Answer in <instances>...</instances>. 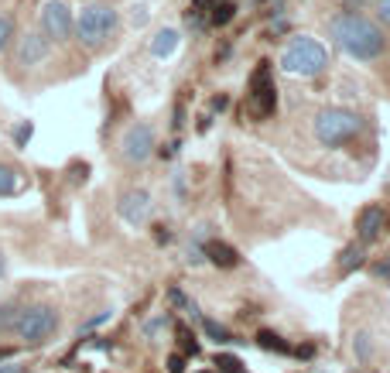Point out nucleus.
Wrapping results in <instances>:
<instances>
[{
  "mask_svg": "<svg viewBox=\"0 0 390 373\" xmlns=\"http://www.w3.org/2000/svg\"><path fill=\"white\" fill-rule=\"evenodd\" d=\"M332 38H336V45L342 52H349L353 58H360V62H373V58H380L384 52V31L373 25L370 18H360V14H336L332 18Z\"/></svg>",
  "mask_w": 390,
  "mask_h": 373,
  "instance_id": "obj_1",
  "label": "nucleus"
},
{
  "mask_svg": "<svg viewBox=\"0 0 390 373\" xmlns=\"http://www.w3.org/2000/svg\"><path fill=\"white\" fill-rule=\"evenodd\" d=\"M329 65V52L315 38H294L281 52V69L291 76H318Z\"/></svg>",
  "mask_w": 390,
  "mask_h": 373,
  "instance_id": "obj_2",
  "label": "nucleus"
},
{
  "mask_svg": "<svg viewBox=\"0 0 390 373\" xmlns=\"http://www.w3.org/2000/svg\"><path fill=\"white\" fill-rule=\"evenodd\" d=\"M76 31L82 38V45H103L106 38L117 31V11L110 4H89L79 11V21H76Z\"/></svg>",
  "mask_w": 390,
  "mask_h": 373,
  "instance_id": "obj_3",
  "label": "nucleus"
},
{
  "mask_svg": "<svg viewBox=\"0 0 390 373\" xmlns=\"http://www.w3.org/2000/svg\"><path fill=\"white\" fill-rule=\"evenodd\" d=\"M363 127V120L356 117V113H349V110H322L318 117H315V137L322 140V144H329V148H336V144H346L349 137H356Z\"/></svg>",
  "mask_w": 390,
  "mask_h": 373,
  "instance_id": "obj_4",
  "label": "nucleus"
},
{
  "mask_svg": "<svg viewBox=\"0 0 390 373\" xmlns=\"http://www.w3.org/2000/svg\"><path fill=\"white\" fill-rule=\"evenodd\" d=\"M11 325H14V332H18L25 343L38 346V343L52 339V332L58 329V315H55L48 305H34V308H25Z\"/></svg>",
  "mask_w": 390,
  "mask_h": 373,
  "instance_id": "obj_5",
  "label": "nucleus"
},
{
  "mask_svg": "<svg viewBox=\"0 0 390 373\" xmlns=\"http://www.w3.org/2000/svg\"><path fill=\"white\" fill-rule=\"evenodd\" d=\"M151 148H155V131L148 124H134L124 133V140H120V155L130 164H144V161L151 158Z\"/></svg>",
  "mask_w": 390,
  "mask_h": 373,
  "instance_id": "obj_6",
  "label": "nucleus"
},
{
  "mask_svg": "<svg viewBox=\"0 0 390 373\" xmlns=\"http://www.w3.org/2000/svg\"><path fill=\"white\" fill-rule=\"evenodd\" d=\"M250 100H254V110L260 117H271L274 107H278V96H274V79H271V62H260V69L250 79Z\"/></svg>",
  "mask_w": 390,
  "mask_h": 373,
  "instance_id": "obj_7",
  "label": "nucleus"
},
{
  "mask_svg": "<svg viewBox=\"0 0 390 373\" xmlns=\"http://www.w3.org/2000/svg\"><path fill=\"white\" fill-rule=\"evenodd\" d=\"M41 27H45V34L55 38V41H69V34H72L69 7H65L62 0H48L45 11H41Z\"/></svg>",
  "mask_w": 390,
  "mask_h": 373,
  "instance_id": "obj_8",
  "label": "nucleus"
},
{
  "mask_svg": "<svg viewBox=\"0 0 390 373\" xmlns=\"http://www.w3.org/2000/svg\"><path fill=\"white\" fill-rule=\"evenodd\" d=\"M120 216L127 219L130 226H144L151 216V195L144 188H130L127 195L120 199Z\"/></svg>",
  "mask_w": 390,
  "mask_h": 373,
  "instance_id": "obj_9",
  "label": "nucleus"
},
{
  "mask_svg": "<svg viewBox=\"0 0 390 373\" xmlns=\"http://www.w3.org/2000/svg\"><path fill=\"white\" fill-rule=\"evenodd\" d=\"M384 223H387V213L380 206H366L360 219H356V233H360V243H370L377 240L384 233Z\"/></svg>",
  "mask_w": 390,
  "mask_h": 373,
  "instance_id": "obj_10",
  "label": "nucleus"
},
{
  "mask_svg": "<svg viewBox=\"0 0 390 373\" xmlns=\"http://www.w3.org/2000/svg\"><path fill=\"white\" fill-rule=\"evenodd\" d=\"M206 257L216 267H236V264H240V254H236L230 243H223V240H209L206 243Z\"/></svg>",
  "mask_w": 390,
  "mask_h": 373,
  "instance_id": "obj_11",
  "label": "nucleus"
},
{
  "mask_svg": "<svg viewBox=\"0 0 390 373\" xmlns=\"http://www.w3.org/2000/svg\"><path fill=\"white\" fill-rule=\"evenodd\" d=\"M175 48H178V31H175V27H161L155 38H151V55H155V58H168Z\"/></svg>",
  "mask_w": 390,
  "mask_h": 373,
  "instance_id": "obj_12",
  "label": "nucleus"
},
{
  "mask_svg": "<svg viewBox=\"0 0 390 373\" xmlns=\"http://www.w3.org/2000/svg\"><path fill=\"white\" fill-rule=\"evenodd\" d=\"M45 55H48V41H45L41 34H27L25 41H21V62H25V65L41 62Z\"/></svg>",
  "mask_w": 390,
  "mask_h": 373,
  "instance_id": "obj_13",
  "label": "nucleus"
},
{
  "mask_svg": "<svg viewBox=\"0 0 390 373\" xmlns=\"http://www.w3.org/2000/svg\"><path fill=\"white\" fill-rule=\"evenodd\" d=\"M366 254H363V243H353V247H346L342 250V257H339V270L342 274H353L356 267H363Z\"/></svg>",
  "mask_w": 390,
  "mask_h": 373,
  "instance_id": "obj_14",
  "label": "nucleus"
},
{
  "mask_svg": "<svg viewBox=\"0 0 390 373\" xmlns=\"http://www.w3.org/2000/svg\"><path fill=\"white\" fill-rule=\"evenodd\" d=\"M209 11H212V14H209V21H212L216 27H223V25H230V21H233L236 4H230V0H219V4H212Z\"/></svg>",
  "mask_w": 390,
  "mask_h": 373,
  "instance_id": "obj_15",
  "label": "nucleus"
},
{
  "mask_svg": "<svg viewBox=\"0 0 390 373\" xmlns=\"http://www.w3.org/2000/svg\"><path fill=\"white\" fill-rule=\"evenodd\" d=\"M14 192H21V178H18V171L0 164V195H14Z\"/></svg>",
  "mask_w": 390,
  "mask_h": 373,
  "instance_id": "obj_16",
  "label": "nucleus"
},
{
  "mask_svg": "<svg viewBox=\"0 0 390 373\" xmlns=\"http://www.w3.org/2000/svg\"><path fill=\"white\" fill-rule=\"evenodd\" d=\"M257 343L264 349H271V353H287V349H291L278 332H267V329H260V332H257Z\"/></svg>",
  "mask_w": 390,
  "mask_h": 373,
  "instance_id": "obj_17",
  "label": "nucleus"
},
{
  "mask_svg": "<svg viewBox=\"0 0 390 373\" xmlns=\"http://www.w3.org/2000/svg\"><path fill=\"white\" fill-rule=\"evenodd\" d=\"M202 329H206V336H212V343H230V339H233V336H230L219 322H212V319L202 322Z\"/></svg>",
  "mask_w": 390,
  "mask_h": 373,
  "instance_id": "obj_18",
  "label": "nucleus"
},
{
  "mask_svg": "<svg viewBox=\"0 0 390 373\" xmlns=\"http://www.w3.org/2000/svg\"><path fill=\"white\" fill-rule=\"evenodd\" d=\"M178 343H182V356H195V353H199V343H195V336H192L185 325H178Z\"/></svg>",
  "mask_w": 390,
  "mask_h": 373,
  "instance_id": "obj_19",
  "label": "nucleus"
},
{
  "mask_svg": "<svg viewBox=\"0 0 390 373\" xmlns=\"http://www.w3.org/2000/svg\"><path fill=\"white\" fill-rule=\"evenodd\" d=\"M216 367H219L223 373H247V370H243V363H240L236 356H226V353H219V356H216Z\"/></svg>",
  "mask_w": 390,
  "mask_h": 373,
  "instance_id": "obj_20",
  "label": "nucleus"
},
{
  "mask_svg": "<svg viewBox=\"0 0 390 373\" xmlns=\"http://www.w3.org/2000/svg\"><path fill=\"white\" fill-rule=\"evenodd\" d=\"M11 34H14V25H11V18H0V52L7 48Z\"/></svg>",
  "mask_w": 390,
  "mask_h": 373,
  "instance_id": "obj_21",
  "label": "nucleus"
},
{
  "mask_svg": "<svg viewBox=\"0 0 390 373\" xmlns=\"http://www.w3.org/2000/svg\"><path fill=\"white\" fill-rule=\"evenodd\" d=\"M356 356H360V360H366V356H370V343H366V332H360V336H356Z\"/></svg>",
  "mask_w": 390,
  "mask_h": 373,
  "instance_id": "obj_22",
  "label": "nucleus"
},
{
  "mask_svg": "<svg viewBox=\"0 0 390 373\" xmlns=\"http://www.w3.org/2000/svg\"><path fill=\"white\" fill-rule=\"evenodd\" d=\"M14 140H18V144L25 148L27 140H31V124H21V127H18V133H14Z\"/></svg>",
  "mask_w": 390,
  "mask_h": 373,
  "instance_id": "obj_23",
  "label": "nucleus"
},
{
  "mask_svg": "<svg viewBox=\"0 0 390 373\" xmlns=\"http://www.w3.org/2000/svg\"><path fill=\"white\" fill-rule=\"evenodd\" d=\"M370 270H373L377 277H390V257L387 261H380V264H370Z\"/></svg>",
  "mask_w": 390,
  "mask_h": 373,
  "instance_id": "obj_24",
  "label": "nucleus"
},
{
  "mask_svg": "<svg viewBox=\"0 0 390 373\" xmlns=\"http://www.w3.org/2000/svg\"><path fill=\"white\" fill-rule=\"evenodd\" d=\"M377 18H380L384 25H390V0H380V4H377Z\"/></svg>",
  "mask_w": 390,
  "mask_h": 373,
  "instance_id": "obj_25",
  "label": "nucleus"
},
{
  "mask_svg": "<svg viewBox=\"0 0 390 373\" xmlns=\"http://www.w3.org/2000/svg\"><path fill=\"white\" fill-rule=\"evenodd\" d=\"M182 370H185V356H178V353H175V356L168 360V373H182Z\"/></svg>",
  "mask_w": 390,
  "mask_h": 373,
  "instance_id": "obj_26",
  "label": "nucleus"
},
{
  "mask_svg": "<svg viewBox=\"0 0 390 373\" xmlns=\"http://www.w3.org/2000/svg\"><path fill=\"white\" fill-rule=\"evenodd\" d=\"M11 322H14V319H11V308H4V305H0V332H4Z\"/></svg>",
  "mask_w": 390,
  "mask_h": 373,
  "instance_id": "obj_27",
  "label": "nucleus"
},
{
  "mask_svg": "<svg viewBox=\"0 0 390 373\" xmlns=\"http://www.w3.org/2000/svg\"><path fill=\"white\" fill-rule=\"evenodd\" d=\"M168 298H171V305H178V308H182V305H188V301H185V294H182V292H175V288L168 292Z\"/></svg>",
  "mask_w": 390,
  "mask_h": 373,
  "instance_id": "obj_28",
  "label": "nucleus"
},
{
  "mask_svg": "<svg viewBox=\"0 0 390 373\" xmlns=\"http://www.w3.org/2000/svg\"><path fill=\"white\" fill-rule=\"evenodd\" d=\"M161 325H164V319H155V322H148V336H155V332H161Z\"/></svg>",
  "mask_w": 390,
  "mask_h": 373,
  "instance_id": "obj_29",
  "label": "nucleus"
},
{
  "mask_svg": "<svg viewBox=\"0 0 390 373\" xmlns=\"http://www.w3.org/2000/svg\"><path fill=\"white\" fill-rule=\"evenodd\" d=\"M294 353H298V356H312V353H315V346H312V343H305V346H298Z\"/></svg>",
  "mask_w": 390,
  "mask_h": 373,
  "instance_id": "obj_30",
  "label": "nucleus"
},
{
  "mask_svg": "<svg viewBox=\"0 0 390 373\" xmlns=\"http://www.w3.org/2000/svg\"><path fill=\"white\" fill-rule=\"evenodd\" d=\"M0 274H4V261H0Z\"/></svg>",
  "mask_w": 390,
  "mask_h": 373,
  "instance_id": "obj_31",
  "label": "nucleus"
}]
</instances>
